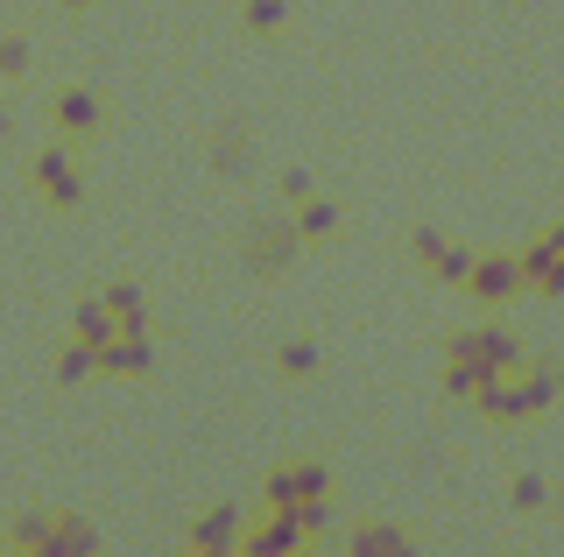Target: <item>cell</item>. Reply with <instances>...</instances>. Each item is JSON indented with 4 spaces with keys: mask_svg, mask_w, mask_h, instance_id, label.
<instances>
[{
    "mask_svg": "<svg viewBox=\"0 0 564 557\" xmlns=\"http://www.w3.org/2000/svg\"><path fill=\"white\" fill-rule=\"evenodd\" d=\"M339 226V205L332 198H304L296 205V240H317V233H332Z\"/></svg>",
    "mask_w": 564,
    "mask_h": 557,
    "instance_id": "cell-3",
    "label": "cell"
},
{
    "mask_svg": "<svg viewBox=\"0 0 564 557\" xmlns=\"http://www.w3.org/2000/svg\"><path fill=\"white\" fill-rule=\"evenodd\" d=\"M64 8H93V0H64Z\"/></svg>",
    "mask_w": 564,
    "mask_h": 557,
    "instance_id": "cell-7",
    "label": "cell"
},
{
    "mask_svg": "<svg viewBox=\"0 0 564 557\" xmlns=\"http://www.w3.org/2000/svg\"><path fill=\"white\" fill-rule=\"evenodd\" d=\"M247 29H254V36H275L282 29V0H247Z\"/></svg>",
    "mask_w": 564,
    "mask_h": 557,
    "instance_id": "cell-4",
    "label": "cell"
},
{
    "mask_svg": "<svg viewBox=\"0 0 564 557\" xmlns=\"http://www.w3.org/2000/svg\"><path fill=\"white\" fill-rule=\"evenodd\" d=\"M14 72H29V43H22V36L0 43V78H14Z\"/></svg>",
    "mask_w": 564,
    "mask_h": 557,
    "instance_id": "cell-5",
    "label": "cell"
},
{
    "mask_svg": "<svg viewBox=\"0 0 564 557\" xmlns=\"http://www.w3.org/2000/svg\"><path fill=\"white\" fill-rule=\"evenodd\" d=\"M50 120H57V134H64V142H85V134H99L106 107H99V92H85V85H64V92H57V107H50Z\"/></svg>",
    "mask_w": 564,
    "mask_h": 557,
    "instance_id": "cell-2",
    "label": "cell"
},
{
    "mask_svg": "<svg viewBox=\"0 0 564 557\" xmlns=\"http://www.w3.org/2000/svg\"><path fill=\"white\" fill-rule=\"evenodd\" d=\"M29 184L43 190L50 205H64V212L85 198V177H78V163H70V149H43V155L29 163Z\"/></svg>",
    "mask_w": 564,
    "mask_h": 557,
    "instance_id": "cell-1",
    "label": "cell"
},
{
    "mask_svg": "<svg viewBox=\"0 0 564 557\" xmlns=\"http://www.w3.org/2000/svg\"><path fill=\"white\" fill-rule=\"evenodd\" d=\"M8 142H14V120H8V113H0V149H8Z\"/></svg>",
    "mask_w": 564,
    "mask_h": 557,
    "instance_id": "cell-6",
    "label": "cell"
},
{
    "mask_svg": "<svg viewBox=\"0 0 564 557\" xmlns=\"http://www.w3.org/2000/svg\"><path fill=\"white\" fill-rule=\"evenodd\" d=\"M0 85H8V78H0Z\"/></svg>",
    "mask_w": 564,
    "mask_h": 557,
    "instance_id": "cell-8",
    "label": "cell"
}]
</instances>
